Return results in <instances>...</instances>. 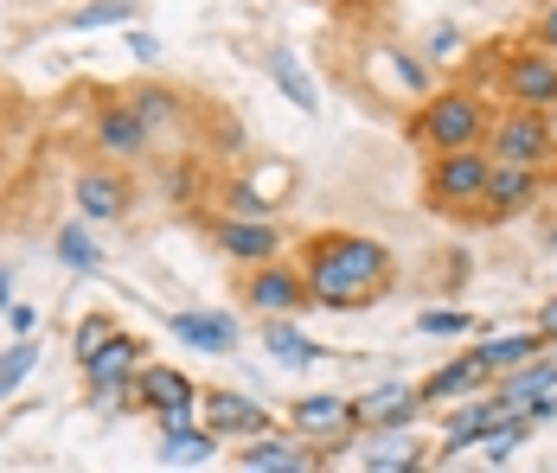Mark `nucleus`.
<instances>
[{"instance_id": "nucleus-12", "label": "nucleus", "mask_w": 557, "mask_h": 473, "mask_svg": "<svg viewBox=\"0 0 557 473\" xmlns=\"http://www.w3.org/2000/svg\"><path fill=\"white\" fill-rule=\"evenodd\" d=\"M231 468L237 473H314V468H327V455H321V441H308L301 428H295V435L263 428V435H244V441L231 448Z\"/></svg>"}, {"instance_id": "nucleus-8", "label": "nucleus", "mask_w": 557, "mask_h": 473, "mask_svg": "<svg viewBox=\"0 0 557 473\" xmlns=\"http://www.w3.org/2000/svg\"><path fill=\"white\" fill-rule=\"evenodd\" d=\"M487 154L512 160V166H557V109L500 103L487 128Z\"/></svg>"}, {"instance_id": "nucleus-36", "label": "nucleus", "mask_w": 557, "mask_h": 473, "mask_svg": "<svg viewBox=\"0 0 557 473\" xmlns=\"http://www.w3.org/2000/svg\"><path fill=\"white\" fill-rule=\"evenodd\" d=\"M7 320H13V333H33V320H39V314H33L26 301H13V308H7Z\"/></svg>"}, {"instance_id": "nucleus-17", "label": "nucleus", "mask_w": 557, "mask_h": 473, "mask_svg": "<svg viewBox=\"0 0 557 473\" xmlns=\"http://www.w3.org/2000/svg\"><path fill=\"white\" fill-rule=\"evenodd\" d=\"M436 461V448L410 428H366L359 435V468L366 473H417Z\"/></svg>"}, {"instance_id": "nucleus-2", "label": "nucleus", "mask_w": 557, "mask_h": 473, "mask_svg": "<svg viewBox=\"0 0 557 473\" xmlns=\"http://www.w3.org/2000/svg\"><path fill=\"white\" fill-rule=\"evenodd\" d=\"M494 97L468 77H448L430 97H417L404 115V141L417 154H443V148H487V128H494Z\"/></svg>"}, {"instance_id": "nucleus-30", "label": "nucleus", "mask_w": 557, "mask_h": 473, "mask_svg": "<svg viewBox=\"0 0 557 473\" xmlns=\"http://www.w3.org/2000/svg\"><path fill=\"white\" fill-rule=\"evenodd\" d=\"M115 333H122V320H115V314H103V308H97V314H84L77 326H71V359L84 365V359H90L103 339H115Z\"/></svg>"}, {"instance_id": "nucleus-24", "label": "nucleus", "mask_w": 557, "mask_h": 473, "mask_svg": "<svg viewBox=\"0 0 557 473\" xmlns=\"http://www.w3.org/2000/svg\"><path fill=\"white\" fill-rule=\"evenodd\" d=\"M539 390H557V359L552 346L539 352V359H525V365H512L494 377V410H519L525 397H539Z\"/></svg>"}, {"instance_id": "nucleus-9", "label": "nucleus", "mask_w": 557, "mask_h": 473, "mask_svg": "<svg viewBox=\"0 0 557 473\" xmlns=\"http://www.w3.org/2000/svg\"><path fill=\"white\" fill-rule=\"evenodd\" d=\"M71 206L77 217H90L97 231H110L122 217H135V179H128V166L122 160H84L77 173H71Z\"/></svg>"}, {"instance_id": "nucleus-23", "label": "nucleus", "mask_w": 557, "mask_h": 473, "mask_svg": "<svg viewBox=\"0 0 557 473\" xmlns=\"http://www.w3.org/2000/svg\"><path fill=\"white\" fill-rule=\"evenodd\" d=\"M417 384H423V397H430V410H436L443 397H468V390H481V384H494V377H487V365H481L474 346H461L455 359H443V365L430 371V377H417Z\"/></svg>"}, {"instance_id": "nucleus-1", "label": "nucleus", "mask_w": 557, "mask_h": 473, "mask_svg": "<svg viewBox=\"0 0 557 473\" xmlns=\"http://www.w3.org/2000/svg\"><path fill=\"white\" fill-rule=\"evenodd\" d=\"M301 269H308V295L327 314H366L397 288V250L372 231H346L321 224L301 237Z\"/></svg>"}, {"instance_id": "nucleus-5", "label": "nucleus", "mask_w": 557, "mask_h": 473, "mask_svg": "<svg viewBox=\"0 0 557 473\" xmlns=\"http://www.w3.org/2000/svg\"><path fill=\"white\" fill-rule=\"evenodd\" d=\"M84 141H90L103 160H122V166H135V160H148L154 148H161L154 128H148V115L128 103L122 84H97L90 115H84Z\"/></svg>"}, {"instance_id": "nucleus-22", "label": "nucleus", "mask_w": 557, "mask_h": 473, "mask_svg": "<svg viewBox=\"0 0 557 473\" xmlns=\"http://www.w3.org/2000/svg\"><path fill=\"white\" fill-rule=\"evenodd\" d=\"M257 339H263V346H270V359L288 365V371L321 365V359H327V346H321V339H308V333L295 326V314H263V320H257Z\"/></svg>"}, {"instance_id": "nucleus-37", "label": "nucleus", "mask_w": 557, "mask_h": 473, "mask_svg": "<svg viewBox=\"0 0 557 473\" xmlns=\"http://www.w3.org/2000/svg\"><path fill=\"white\" fill-rule=\"evenodd\" d=\"M13 308V269H0V314Z\"/></svg>"}, {"instance_id": "nucleus-19", "label": "nucleus", "mask_w": 557, "mask_h": 473, "mask_svg": "<svg viewBox=\"0 0 557 473\" xmlns=\"http://www.w3.org/2000/svg\"><path fill=\"white\" fill-rule=\"evenodd\" d=\"M250 58L263 64V77H270V84H276V90L301 109V115H321V90H314V77L301 71V58L288 52L282 39H257V46H250Z\"/></svg>"}, {"instance_id": "nucleus-15", "label": "nucleus", "mask_w": 557, "mask_h": 473, "mask_svg": "<svg viewBox=\"0 0 557 473\" xmlns=\"http://www.w3.org/2000/svg\"><path fill=\"white\" fill-rule=\"evenodd\" d=\"M288 428H301L308 441H321V455L334 461V448L352 435V397L346 390H314L288 403Z\"/></svg>"}, {"instance_id": "nucleus-28", "label": "nucleus", "mask_w": 557, "mask_h": 473, "mask_svg": "<svg viewBox=\"0 0 557 473\" xmlns=\"http://www.w3.org/2000/svg\"><path fill=\"white\" fill-rule=\"evenodd\" d=\"M141 13V0H84V7H71L58 26L64 33H103V26H128Z\"/></svg>"}, {"instance_id": "nucleus-26", "label": "nucleus", "mask_w": 557, "mask_h": 473, "mask_svg": "<svg viewBox=\"0 0 557 473\" xmlns=\"http://www.w3.org/2000/svg\"><path fill=\"white\" fill-rule=\"evenodd\" d=\"M97 224L90 217H77V224H58L52 231V257L64 269H77V275H103V244L90 237Z\"/></svg>"}, {"instance_id": "nucleus-10", "label": "nucleus", "mask_w": 557, "mask_h": 473, "mask_svg": "<svg viewBox=\"0 0 557 473\" xmlns=\"http://www.w3.org/2000/svg\"><path fill=\"white\" fill-rule=\"evenodd\" d=\"M206 224V237H212V250L231 257V263H270V257H288L295 250V237L282 231L276 217H250V211H212V217H199Z\"/></svg>"}, {"instance_id": "nucleus-34", "label": "nucleus", "mask_w": 557, "mask_h": 473, "mask_svg": "<svg viewBox=\"0 0 557 473\" xmlns=\"http://www.w3.org/2000/svg\"><path fill=\"white\" fill-rule=\"evenodd\" d=\"M128 52L141 58V64H154V58H161V39H148V33L135 26V33H128Z\"/></svg>"}, {"instance_id": "nucleus-7", "label": "nucleus", "mask_w": 557, "mask_h": 473, "mask_svg": "<svg viewBox=\"0 0 557 473\" xmlns=\"http://www.w3.org/2000/svg\"><path fill=\"white\" fill-rule=\"evenodd\" d=\"M552 192V166H512V160H494L481 199L468 211V231H500V224H519L525 211Z\"/></svg>"}, {"instance_id": "nucleus-33", "label": "nucleus", "mask_w": 557, "mask_h": 473, "mask_svg": "<svg viewBox=\"0 0 557 473\" xmlns=\"http://www.w3.org/2000/svg\"><path fill=\"white\" fill-rule=\"evenodd\" d=\"M461 39H468L461 26L436 20V26H430V39H423V58H430V64H436V58H461Z\"/></svg>"}, {"instance_id": "nucleus-31", "label": "nucleus", "mask_w": 557, "mask_h": 473, "mask_svg": "<svg viewBox=\"0 0 557 473\" xmlns=\"http://www.w3.org/2000/svg\"><path fill=\"white\" fill-rule=\"evenodd\" d=\"M481 320L468 314V308H423L417 314V333H430V339H468Z\"/></svg>"}, {"instance_id": "nucleus-6", "label": "nucleus", "mask_w": 557, "mask_h": 473, "mask_svg": "<svg viewBox=\"0 0 557 473\" xmlns=\"http://www.w3.org/2000/svg\"><path fill=\"white\" fill-rule=\"evenodd\" d=\"M231 295H237V308H250V314H308L314 308V295H308V269L301 257L288 250V257H270V263H231Z\"/></svg>"}, {"instance_id": "nucleus-18", "label": "nucleus", "mask_w": 557, "mask_h": 473, "mask_svg": "<svg viewBox=\"0 0 557 473\" xmlns=\"http://www.w3.org/2000/svg\"><path fill=\"white\" fill-rule=\"evenodd\" d=\"M154 428H161V448H154L161 468H206V461H219V448H224V435L219 428H206L199 416L154 422Z\"/></svg>"}, {"instance_id": "nucleus-27", "label": "nucleus", "mask_w": 557, "mask_h": 473, "mask_svg": "<svg viewBox=\"0 0 557 473\" xmlns=\"http://www.w3.org/2000/svg\"><path fill=\"white\" fill-rule=\"evenodd\" d=\"M494 416H500V410H494V397H468V403L448 416L443 448H436V455H443V461H455L461 448H481V435H487V422H494Z\"/></svg>"}, {"instance_id": "nucleus-32", "label": "nucleus", "mask_w": 557, "mask_h": 473, "mask_svg": "<svg viewBox=\"0 0 557 473\" xmlns=\"http://www.w3.org/2000/svg\"><path fill=\"white\" fill-rule=\"evenodd\" d=\"M519 39H532V46H545V52H557V0H545V7H532V20H525V33Z\"/></svg>"}, {"instance_id": "nucleus-20", "label": "nucleus", "mask_w": 557, "mask_h": 473, "mask_svg": "<svg viewBox=\"0 0 557 473\" xmlns=\"http://www.w3.org/2000/svg\"><path fill=\"white\" fill-rule=\"evenodd\" d=\"M168 333L186 339V346H199V352H237L244 346V326L224 308H180V314H168Z\"/></svg>"}, {"instance_id": "nucleus-4", "label": "nucleus", "mask_w": 557, "mask_h": 473, "mask_svg": "<svg viewBox=\"0 0 557 473\" xmlns=\"http://www.w3.org/2000/svg\"><path fill=\"white\" fill-rule=\"evenodd\" d=\"M487 173H494V154H487V148H443V154H423L417 199H423L430 217H448V224L468 231V211L481 199Z\"/></svg>"}, {"instance_id": "nucleus-21", "label": "nucleus", "mask_w": 557, "mask_h": 473, "mask_svg": "<svg viewBox=\"0 0 557 473\" xmlns=\"http://www.w3.org/2000/svg\"><path fill=\"white\" fill-rule=\"evenodd\" d=\"M128 90V103L148 115V128H154V141H173L180 128H186V115H193V103H186V90L180 84H161V77H141V84H122Z\"/></svg>"}, {"instance_id": "nucleus-35", "label": "nucleus", "mask_w": 557, "mask_h": 473, "mask_svg": "<svg viewBox=\"0 0 557 473\" xmlns=\"http://www.w3.org/2000/svg\"><path fill=\"white\" fill-rule=\"evenodd\" d=\"M532 326H539V333H545V339L557 346V295L545 301V308H539V320H532Z\"/></svg>"}, {"instance_id": "nucleus-29", "label": "nucleus", "mask_w": 557, "mask_h": 473, "mask_svg": "<svg viewBox=\"0 0 557 473\" xmlns=\"http://www.w3.org/2000/svg\"><path fill=\"white\" fill-rule=\"evenodd\" d=\"M33 365H39V339H33V333H20V339L0 346V403L33 377Z\"/></svg>"}, {"instance_id": "nucleus-13", "label": "nucleus", "mask_w": 557, "mask_h": 473, "mask_svg": "<svg viewBox=\"0 0 557 473\" xmlns=\"http://www.w3.org/2000/svg\"><path fill=\"white\" fill-rule=\"evenodd\" d=\"M128 410H141V416H154V422L199 416V384H193V377H186L180 365H168V359H148V365L135 371Z\"/></svg>"}, {"instance_id": "nucleus-14", "label": "nucleus", "mask_w": 557, "mask_h": 473, "mask_svg": "<svg viewBox=\"0 0 557 473\" xmlns=\"http://www.w3.org/2000/svg\"><path fill=\"white\" fill-rule=\"evenodd\" d=\"M199 422L219 428L224 441H244V435L276 428V416H270L257 397H244V390H231V384H199Z\"/></svg>"}, {"instance_id": "nucleus-3", "label": "nucleus", "mask_w": 557, "mask_h": 473, "mask_svg": "<svg viewBox=\"0 0 557 473\" xmlns=\"http://www.w3.org/2000/svg\"><path fill=\"white\" fill-rule=\"evenodd\" d=\"M468 84H481L494 103L519 109H557V52L532 46V39H494L468 64Z\"/></svg>"}, {"instance_id": "nucleus-25", "label": "nucleus", "mask_w": 557, "mask_h": 473, "mask_svg": "<svg viewBox=\"0 0 557 473\" xmlns=\"http://www.w3.org/2000/svg\"><path fill=\"white\" fill-rule=\"evenodd\" d=\"M552 339L539 333V326H525V333H487L474 352H481V365H487V377H500V371H512V365H525V359H539Z\"/></svg>"}, {"instance_id": "nucleus-16", "label": "nucleus", "mask_w": 557, "mask_h": 473, "mask_svg": "<svg viewBox=\"0 0 557 473\" xmlns=\"http://www.w3.org/2000/svg\"><path fill=\"white\" fill-rule=\"evenodd\" d=\"M423 410H430L423 384H379V390L352 397V435H366V428H410Z\"/></svg>"}, {"instance_id": "nucleus-11", "label": "nucleus", "mask_w": 557, "mask_h": 473, "mask_svg": "<svg viewBox=\"0 0 557 473\" xmlns=\"http://www.w3.org/2000/svg\"><path fill=\"white\" fill-rule=\"evenodd\" d=\"M141 365H148V339L122 326L115 339H103V346L77 365L84 371V403H90V410H97V403H122V397L135 390V371Z\"/></svg>"}]
</instances>
